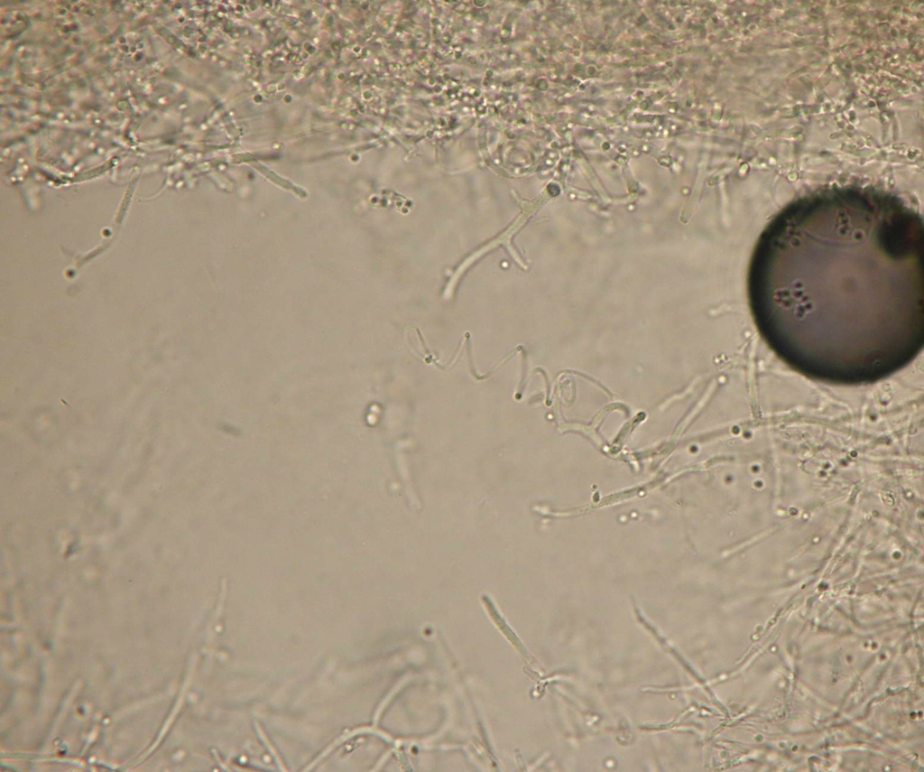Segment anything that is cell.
I'll use <instances>...</instances> for the list:
<instances>
[{
    "label": "cell",
    "instance_id": "1",
    "mask_svg": "<svg viewBox=\"0 0 924 772\" xmlns=\"http://www.w3.org/2000/svg\"><path fill=\"white\" fill-rule=\"evenodd\" d=\"M920 215L853 189L800 199L759 236L747 295L756 329L787 366L841 386L908 366L924 341Z\"/></svg>",
    "mask_w": 924,
    "mask_h": 772
},
{
    "label": "cell",
    "instance_id": "2",
    "mask_svg": "<svg viewBox=\"0 0 924 772\" xmlns=\"http://www.w3.org/2000/svg\"><path fill=\"white\" fill-rule=\"evenodd\" d=\"M255 730H256L257 734H258L259 738L261 739L262 742L264 744V746L268 749L269 753L273 758V759L276 762V764L278 765L279 768L281 770H286V767H285L282 760L281 759L278 752L276 751L275 748L273 746V744L269 740L268 737L265 735V733L263 730V729L257 723L255 724Z\"/></svg>",
    "mask_w": 924,
    "mask_h": 772
}]
</instances>
